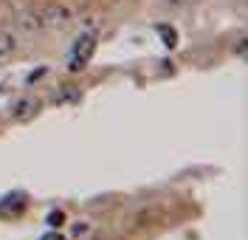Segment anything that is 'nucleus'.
I'll use <instances>...</instances> for the list:
<instances>
[{"instance_id": "nucleus-4", "label": "nucleus", "mask_w": 248, "mask_h": 240, "mask_svg": "<svg viewBox=\"0 0 248 240\" xmlns=\"http://www.w3.org/2000/svg\"><path fill=\"white\" fill-rule=\"evenodd\" d=\"M15 48H17V43H15V37H12V34H0V57L12 54Z\"/></svg>"}, {"instance_id": "nucleus-5", "label": "nucleus", "mask_w": 248, "mask_h": 240, "mask_svg": "<svg viewBox=\"0 0 248 240\" xmlns=\"http://www.w3.org/2000/svg\"><path fill=\"white\" fill-rule=\"evenodd\" d=\"M158 32H161V37H167V46L170 48L178 46V37H175V32H172L170 26H158Z\"/></svg>"}, {"instance_id": "nucleus-6", "label": "nucleus", "mask_w": 248, "mask_h": 240, "mask_svg": "<svg viewBox=\"0 0 248 240\" xmlns=\"http://www.w3.org/2000/svg\"><path fill=\"white\" fill-rule=\"evenodd\" d=\"M62 221H65V215H62V212H54V215H48V226H51V229L62 226Z\"/></svg>"}, {"instance_id": "nucleus-1", "label": "nucleus", "mask_w": 248, "mask_h": 240, "mask_svg": "<svg viewBox=\"0 0 248 240\" xmlns=\"http://www.w3.org/2000/svg\"><path fill=\"white\" fill-rule=\"evenodd\" d=\"M93 51H96V34H82L74 43L71 57H68V71H82L88 65V60L93 57Z\"/></svg>"}, {"instance_id": "nucleus-2", "label": "nucleus", "mask_w": 248, "mask_h": 240, "mask_svg": "<svg viewBox=\"0 0 248 240\" xmlns=\"http://www.w3.org/2000/svg\"><path fill=\"white\" fill-rule=\"evenodd\" d=\"M68 17L71 15H68L65 9L51 6V9H43L40 15H34L31 17L34 23H26V26H31V29H51V26H54V29H57V26H65V23H68Z\"/></svg>"}, {"instance_id": "nucleus-7", "label": "nucleus", "mask_w": 248, "mask_h": 240, "mask_svg": "<svg viewBox=\"0 0 248 240\" xmlns=\"http://www.w3.org/2000/svg\"><path fill=\"white\" fill-rule=\"evenodd\" d=\"M43 240H62V235H57V232H51V235H46Z\"/></svg>"}, {"instance_id": "nucleus-3", "label": "nucleus", "mask_w": 248, "mask_h": 240, "mask_svg": "<svg viewBox=\"0 0 248 240\" xmlns=\"http://www.w3.org/2000/svg\"><path fill=\"white\" fill-rule=\"evenodd\" d=\"M26 207H29V198L23 192H12V195H6L0 201V215H17V212H23Z\"/></svg>"}]
</instances>
